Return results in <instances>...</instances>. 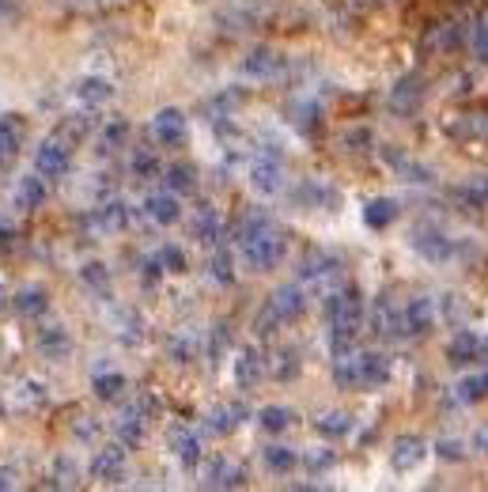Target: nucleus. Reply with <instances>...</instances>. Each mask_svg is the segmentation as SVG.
<instances>
[{"label":"nucleus","mask_w":488,"mask_h":492,"mask_svg":"<svg viewBox=\"0 0 488 492\" xmlns=\"http://www.w3.org/2000/svg\"><path fill=\"white\" fill-rule=\"evenodd\" d=\"M326 315H329V330H333V348H337V356H341L360 333V322H364V300H360L356 288H341V292L329 295Z\"/></svg>","instance_id":"f257e3e1"},{"label":"nucleus","mask_w":488,"mask_h":492,"mask_svg":"<svg viewBox=\"0 0 488 492\" xmlns=\"http://www.w3.org/2000/svg\"><path fill=\"white\" fill-rule=\"evenodd\" d=\"M243 254H246V262L254 265V269H273V265H281L284 262V254H288V238L273 228V223H265L261 231H254V235H246L243 238Z\"/></svg>","instance_id":"f03ea898"},{"label":"nucleus","mask_w":488,"mask_h":492,"mask_svg":"<svg viewBox=\"0 0 488 492\" xmlns=\"http://www.w3.org/2000/svg\"><path fill=\"white\" fill-rule=\"evenodd\" d=\"M303 307H306V300H303V288H299V285L276 288L273 300L265 303V311H261V318H258V330H261V333H273L276 326H284V322H296V318L303 315Z\"/></svg>","instance_id":"7ed1b4c3"},{"label":"nucleus","mask_w":488,"mask_h":492,"mask_svg":"<svg viewBox=\"0 0 488 492\" xmlns=\"http://www.w3.org/2000/svg\"><path fill=\"white\" fill-rule=\"evenodd\" d=\"M68 167H73V156H68L65 140H46V144L35 152V171L42 178H65Z\"/></svg>","instance_id":"20e7f679"},{"label":"nucleus","mask_w":488,"mask_h":492,"mask_svg":"<svg viewBox=\"0 0 488 492\" xmlns=\"http://www.w3.org/2000/svg\"><path fill=\"white\" fill-rule=\"evenodd\" d=\"M27 140V125L19 114H0V171H8L19 160V148Z\"/></svg>","instance_id":"39448f33"},{"label":"nucleus","mask_w":488,"mask_h":492,"mask_svg":"<svg viewBox=\"0 0 488 492\" xmlns=\"http://www.w3.org/2000/svg\"><path fill=\"white\" fill-rule=\"evenodd\" d=\"M151 133H156V140L167 144V148L182 144V140H186V114H182V110H174V106L159 110V114L151 118Z\"/></svg>","instance_id":"423d86ee"},{"label":"nucleus","mask_w":488,"mask_h":492,"mask_svg":"<svg viewBox=\"0 0 488 492\" xmlns=\"http://www.w3.org/2000/svg\"><path fill=\"white\" fill-rule=\"evenodd\" d=\"M73 95H76L88 110H99V106H106L110 98H114V83L103 80V76H83V80H76Z\"/></svg>","instance_id":"0eeeda50"},{"label":"nucleus","mask_w":488,"mask_h":492,"mask_svg":"<svg viewBox=\"0 0 488 492\" xmlns=\"http://www.w3.org/2000/svg\"><path fill=\"white\" fill-rule=\"evenodd\" d=\"M121 473H125V451H121V447H106V451H99L91 458V477H95V481L114 485V481H121Z\"/></svg>","instance_id":"6e6552de"},{"label":"nucleus","mask_w":488,"mask_h":492,"mask_svg":"<svg viewBox=\"0 0 488 492\" xmlns=\"http://www.w3.org/2000/svg\"><path fill=\"white\" fill-rule=\"evenodd\" d=\"M250 186H254L258 193L284 190V167L276 163V160H258L254 167H250Z\"/></svg>","instance_id":"1a4fd4ad"},{"label":"nucleus","mask_w":488,"mask_h":492,"mask_svg":"<svg viewBox=\"0 0 488 492\" xmlns=\"http://www.w3.org/2000/svg\"><path fill=\"white\" fill-rule=\"evenodd\" d=\"M12 307H16V315H23V318H42L50 311V295H46V288L27 285L12 295Z\"/></svg>","instance_id":"9d476101"},{"label":"nucleus","mask_w":488,"mask_h":492,"mask_svg":"<svg viewBox=\"0 0 488 492\" xmlns=\"http://www.w3.org/2000/svg\"><path fill=\"white\" fill-rule=\"evenodd\" d=\"M356 379H360V387H383L390 379V360L383 353L356 356Z\"/></svg>","instance_id":"9b49d317"},{"label":"nucleus","mask_w":488,"mask_h":492,"mask_svg":"<svg viewBox=\"0 0 488 492\" xmlns=\"http://www.w3.org/2000/svg\"><path fill=\"white\" fill-rule=\"evenodd\" d=\"M424 458V440L421 435H401V440H394V451H390V462H394V470L409 473L416 470V462Z\"/></svg>","instance_id":"f8f14e48"},{"label":"nucleus","mask_w":488,"mask_h":492,"mask_svg":"<svg viewBox=\"0 0 488 492\" xmlns=\"http://www.w3.org/2000/svg\"><path fill=\"white\" fill-rule=\"evenodd\" d=\"M246 481V473L239 466H231L228 458H213L205 466V485L208 488H239Z\"/></svg>","instance_id":"ddd939ff"},{"label":"nucleus","mask_w":488,"mask_h":492,"mask_svg":"<svg viewBox=\"0 0 488 492\" xmlns=\"http://www.w3.org/2000/svg\"><path fill=\"white\" fill-rule=\"evenodd\" d=\"M42 201H46V178H42L38 171L23 175L16 182V205L23 208V213H35V208H42Z\"/></svg>","instance_id":"4468645a"},{"label":"nucleus","mask_w":488,"mask_h":492,"mask_svg":"<svg viewBox=\"0 0 488 492\" xmlns=\"http://www.w3.org/2000/svg\"><path fill=\"white\" fill-rule=\"evenodd\" d=\"M284 68V58H276L273 50H254L250 58L243 61V73L246 76H254V80H269V76H276Z\"/></svg>","instance_id":"2eb2a0df"},{"label":"nucleus","mask_w":488,"mask_h":492,"mask_svg":"<svg viewBox=\"0 0 488 492\" xmlns=\"http://www.w3.org/2000/svg\"><path fill=\"white\" fill-rule=\"evenodd\" d=\"M38 348H42L46 356L61 360V356L73 353V337H68L65 326H42V330H38Z\"/></svg>","instance_id":"dca6fc26"},{"label":"nucleus","mask_w":488,"mask_h":492,"mask_svg":"<svg viewBox=\"0 0 488 492\" xmlns=\"http://www.w3.org/2000/svg\"><path fill=\"white\" fill-rule=\"evenodd\" d=\"M144 213L156 220V223H174L178 216H182V205H178V197L167 190V193H151L144 201Z\"/></svg>","instance_id":"f3484780"},{"label":"nucleus","mask_w":488,"mask_h":492,"mask_svg":"<svg viewBox=\"0 0 488 492\" xmlns=\"http://www.w3.org/2000/svg\"><path fill=\"white\" fill-rule=\"evenodd\" d=\"M413 246L421 250L424 258H431V262L451 258V243H447V238H443L436 228H421V231H413Z\"/></svg>","instance_id":"a211bd4d"},{"label":"nucleus","mask_w":488,"mask_h":492,"mask_svg":"<svg viewBox=\"0 0 488 492\" xmlns=\"http://www.w3.org/2000/svg\"><path fill=\"white\" fill-rule=\"evenodd\" d=\"M401 318H406V333H428L436 326V307H431V300H413L401 311Z\"/></svg>","instance_id":"6ab92c4d"},{"label":"nucleus","mask_w":488,"mask_h":492,"mask_svg":"<svg viewBox=\"0 0 488 492\" xmlns=\"http://www.w3.org/2000/svg\"><path fill=\"white\" fill-rule=\"evenodd\" d=\"M243 417H246V405H220V410H213V417H208V428L216 435H231L243 425Z\"/></svg>","instance_id":"aec40b11"},{"label":"nucleus","mask_w":488,"mask_h":492,"mask_svg":"<svg viewBox=\"0 0 488 492\" xmlns=\"http://www.w3.org/2000/svg\"><path fill=\"white\" fill-rule=\"evenodd\" d=\"M171 447H174V455L182 458L186 466H198V462H201V440L190 428H174L171 432Z\"/></svg>","instance_id":"412c9836"},{"label":"nucleus","mask_w":488,"mask_h":492,"mask_svg":"<svg viewBox=\"0 0 488 492\" xmlns=\"http://www.w3.org/2000/svg\"><path fill=\"white\" fill-rule=\"evenodd\" d=\"M261 371H265L261 353H254V348H243L239 360H235V379H239L243 387H250V383H258V379H261Z\"/></svg>","instance_id":"4be33fe9"},{"label":"nucleus","mask_w":488,"mask_h":492,"mask_svg":"<svg viewBox=\"0 0 488 492\" xmlns=\"http://www.w3.org/2000/svg\"><path fill=\"white\" fill-rule=\"evenodd\" d=\"M91 223L99 231H118V228H125V223H129V208H125L121 201H110V205H103L99 213L91 216Z\"/></svg>","instance_id":"5701e85b"},{"label":"nucleus","mask_w":488,"mask_h":492,"mask_svg":"<svg viewBox=\"0 0 488 492\" xmlns=\"http://www.w3.org/2000/svg\"><path fill=\"white\" fill-rule=\"evenodd\" d=\"M118 435H121V443H129V447H136L144 440V405L141 410H129L118 420Z\"/></svg>","instance_id":"b1692460"},{"label":"nucleus","mask_w":488,"mask_h":492,"mask_svg":"<svg viewBox=\"0 0 488 492\" xmlns=\"http://www.w3.org/2000/svg\"><path fill=\"white\" fill-rule=\"evenodd\" d=\"M318 435H326V440H345L348 432H352V417L348 413H326L322 420H314Z\"/></svg>","instance_id":"393cba45"},{"label":"nucleus","mask_w":488,"mask_h":492,"mask_svg":"<svg viewBox=\"0 0 488 492\" xmlns=\"http://www.w3.org/2000/svg\"><path fill=\"white\" fill-rule=\"evenodd\" d=\"M394 216H398V205L390 201V197H375V201H368V208H364V220L371 228H386Z\"/></svg>","instance_id":"a878e982"},{"label":"nucleus","mask_w":488,"mask_h":492,"mask_svg":"<svg viewBox=\"0 0 488 492\" xmlns=\"http://www.w3.org/2000/svg\"><path fill=\"white\" fill-rule=\"evenodd\" d=\"M451 360L454 363H469V360H477L481 356V341H477V333H458L454 341H451Z\"/></svg>","instance_id":"bb28decb"},{"label":"nucleus","mask_w":488,"mask_h":492,"mask_svg":"<svg viewBox=\"0 0 488 492\" xmlns=\"http://www.w3.org/2000/svg\"><path fill=\"white\" fill-rule=\"evenodd\" d=\"M258 420H261V428H265V432H284V428H291L296 413H291L288 405H265V410L258 413Z\"/></svg>","instance_id":"cd10ccee"},{"label":"nucleus","mask_w":488,"mask_h":492,"mask_svg":"<svg viewBox=\"0 0 488 492\" xmlns=\"http://www.w3.org/2000/svg\"><path fill=\"white\" fill-rule=\"evenodd\" d=\"M167 186H171V193H190L193 186H198V171H193L190 163L167 167Z\"/></svg>","instance_id":"c85d7f7f"},{"label":"nucleus","mask_w":488,"mask_h":492,"mask_svg":"<svg viewBox=\"0 0 488 492\" xmlns=\"http://www.w3.org/2000/svg\"><path fill=\"white\" fill-rule=\"evenodd\" d=\"M296 451L291 447H265V466H269L273 473H288V470H296Z\"/></svg>","instance_id":"c756f323"},{"label":"nucleus","mask_w":488,"mask_h":492,"mask_svg":"<svg viewBox=\"0 0 488 492\" xmlns=\"http://www.w3.org/2000/svg\"><path fill=\"white\" fill-rule=\"evenodd\" d=\"M193 235L201 238V243H216L220 238V216L213 213V208H201L198 220H193Z\"/></svg>","instance_id":"7c9ffc66"},{"label":"nucleus","mask_w":488,"mask_h":492,"mask_svg":"<svg viewBox=\"0 0 488 492\" xmlns=\"http://www.w3.org/2000/svg\"><path fill=\"white\" fill-rule=\"evenodd\" d=\"M80 280H83L88 288H95L99 295L110 292V273H106V265H103V262H88V265H83V269H80Z\"/></svg>","instance_id":"2f4dec72"},{"label":"nucleus","mask_w":488,"mask_h":492,"mask_svg":"<svg viewBox=\"0 0 488 492\" xmlns=\"http://www.w3.org/2000/svg\"><path fill=\"white\" fill-rule=\"evenodd\" d=\"M416 98H421V80H401L398 88H394V95H390V103H394L398 110H409V106H416Z\"/></svg>","instance_id":"473e14b6"},{"label":"nucleus","mask_w":488,"mask_h":492,"mask_svg":"<svg viewBox=\"0 0 488 492\" xmlns=\"http://www.w3.org/2000/svg\"><path fill=\"white\" fill-rule=\"evenodd\" d=\"M19 402H23V405H31V410H42V405L50 402L46 383H38V379H27V383L19 387Z\"/></svg>","instance_id":"72a5a7b5"},{"label":"nucleus","mask_w":488,"mask_h":492,"mask_svg":"<svg viewBox=\"0 0 488 492\" xmlns=\"http://www.w3.org/2000/svg\"><path fill=\"white\" fill-rule=\"evenodd\" d=\"M121 390H125V375H114V371H106V375H95V394H99L103 402H114Z\"/></svg>","instance_id":"f704fd0d"},{"label":"nucleus","mask_w":488,"mask_h":492,"mask_svg":"<svg viewBox=\"0 0 488 492\" xmlns=\"http://www.w3.org/2000/svg\"><path fill=\"white\" fill-rule=\"evenodd\" d=\"M76 477H80L76 462L61 455L58 462H53V477H50V485H58V488H68V485H76Z\"/></svg>","instance_id":"c9c22d12"},{"label":"nucleus","mask_w":488,"mask_h":492,"mask_svg":"<svg viewBox=\"0 0 488 492\" xmlns=\"http://www.w3.org/2000/svg\"><path fill=\"white\" fill-rule=\"evenodd\" d=\"M65 140H73V144H76V140H83V137H88L91 133V118L88 114H73V118H68V121H61V129H58ZM58 137V140H61Z\"/></svg>","instance_id":"e433bc0d"},{"label":"nucleus","mask_w":488,"mask_h":492,"mask_svg":"<svg viewBox=\"0 0 488 492\" xmlns=\"http://www.w3.org/2000/svg\"><path fill=\"white\" fill-rule=\"evenodd\" d=\"M458 390H462V402H481V398H488V371L466 379V383L458 387Z\"/></svg>","instance_id":"4c0bfd02"},{"label":"nucleus","mask_w":488,"mask_h":492,"mask_svg":"<svg viewBox=\"0 0 488 492\" xmlns=\"http://www.w3.org/2000/svg\"><path fill=\"white\" fill-rule=\"evenodd\" d=\"M156 258H159V265H163L167 273H186V254L178 246H163Z\"/></svg>","instance_id":"58836bf2"},{"label":"nucleus","mask_w":488,"mask_h":492,"mask_svg":"<svg viewBox=\"0 0 488 492\" xmlns=\"http://www.w3.org/2000/svg\"><path fill=\"white\" fill-rule=\"evenodd\" d=\"M171 356L178 363H190L193 356H198V341H193V337H178V341H171Z\"/></svg>","instance_id":"ea45409f"},{"label":"nucleus","mask_w":488,"mask_h":492,"mask_svg":"<svg viewBox=\"0 0 488 492\" xmlns=\"http://www.w3.org/2000/svg\"><path fill=\"white\" fill-rule=\"evenodd\" d=\"M273 371H276V379H291V375L299 371V356L291 353V348H284V353L276 356V368Z\"/></svg>","instance_id":"a19ab883"},{"label":"nucleus","mask_w":488,"mask_h":492,"mask_svg":"<svg viewBox=\"0 0 488 492\" xmlns=\"http://www.w3.org/2000/svg\"><path fill=\"white\" fill-rule=\"evenodd\" d=\"M125 137H129V125H125V121L106 125V133H103V148H106V152H110V148H118Z\"/></svg>","instance_id":"79ce46f5"},{"label":"nucleus","mask_w":488,"mask_h":492,"mask_svg":"<svg viewBox=\"0 0 488 492\" xmlns=\"http://www.w3.org/2000/svg\"><path fill=\"white\" fill-rule=\"evenodd\" d=\"M133 171H136V175H156V156H151V152H136Z\"/></svg>","instance_id":"37998d69"},{"label":"nucleus","mask_w":488,"mask_h":492,"mask_svg":"<svg viewBox=\"0 0 488 492\" xmlns=\"http://www.w3.org/2000/svg\"><path fill=\"white\" fill-rule=\"evenodd\" d=\"M213 277L224 280V285L231 280V258H228V254H216V258H213Z\"/></svg>","instance_id":"c03bdc74"},{"label":"nucleus","mask_w":488,"mask_h":492,"mask_svg":"<svg viewBox=\"0 0 488 492\" xmlns=\"http://www.w3.org/2000/svg\"><path fill=\"white\" fill-rule=\"evenodd\" d=\"M473 46H477V53L488 61V20H484V23H477V35H473Z\"/></svg>","instance_id":"a18cd8bd"},{"label":"nucleus","mask_w":488,"mask_h":492,"mask_svg":"<svg viewBox=\"0 0 488 492\" xmlns=\"http://www.w3.org/2000/svg\"><path fill=\"white\" fill-rule=\"evenodd\" d=\"M443 315H451L454 322H458V318H466V307L458 303V295H447V303H443Z\"/></svg>","instance_id":"49530a36"},{"label":"nucleus","mask_w":488,"mask_h":492,"mask_svg":"<svg viewBox=\"0 0 488 492\" xmlns=\"http://www.w3.org/2000/svg\"><path fill=\"white\" fill-rule=\"evenodd\" d=\"M439 455H443V458H454V462H458V458H462V443H454V440H443V443H439Z\"/></svg>","instance_id":"de8ad7c7"},{"label":"nucleus","mask_w":488,"mask_h":492,"mask_svg":"<svg viewBox=\"0 0 488 492\" xmlns=\"http://www.w3.org/2000/svg\"><path fill=\"white\" fill-rule=\"evenodd\" d=\"M16 470H8V466H0V488H12V485H16Z\"/></svg>","instance_id":"09e8293b"},{"label":"nucleus","mask_w":488,"mask_h":492,"mask_svg":"<svg viewBox=\"0 0 488 492\" xmlns=\"http://www.w3.org/2000/svg\"><path fill=\"white\" fill-rule=\"evenodd\" d=\"M329 462H333V455H318V458L311 455V470H326Z\"/></svg>","instance_id":"8fccbe9b"},{"label":"nucleus","mask_w":488,"mask_h":492,"mask_svg":"<svg viewBox=\"0 0 488 492\" xmlns=\"http://www.w3.org/2000/svg\"><path fill=\"white\" fill-rule=\"evenodd\" d=\"M473 443H477V447H488V428H484V432H481V435H477V440H473Z\"/></svg>","instance_id":"3c124183"},{"label":"nucleus","mask_w":488,"mask_h":492,"mask_svg":"<svg viewBox=\"0 0 488 492\" xmlns=\"http://www.w3.org/2000/svg\"><path fill=\"white\" fill-rule=\"evenodd\" d=\"M4 303H8V295H4V285H0V311H4Z\"/></svg>","instance_id":"603ef678"},{"label":"nucleus","mask_w":488,"mask_h":492,"mask_svg":"<svg viewBox=\"0 0 488 492\" xmlns=\"http://www.w3.org/2000/svg\"><path fill=\"white\" fill-rule=\"evenodd\" d=\"M0 238H8V223L4 220H0Z\"/></svg>","instance_id":"864d4df0"},{"label":"nucleus","mask_w":488,"mask_h":492,"mask_svg":"<svg viewBox=\"0 0 488 492\" xmlns=\"http://www.w3.org/2000/svg\"><path fill=\"white\" fill-rule=\"evenodd\" d=\"M0 417H4V402H0Z\"/></svg>","instance_id":"5fc2aeb1"}]
</instances>
